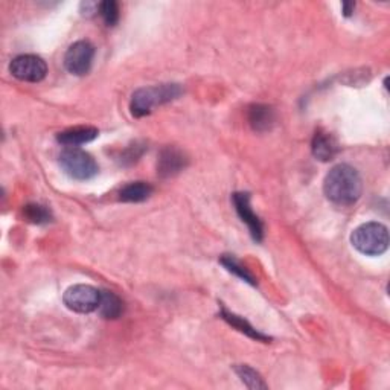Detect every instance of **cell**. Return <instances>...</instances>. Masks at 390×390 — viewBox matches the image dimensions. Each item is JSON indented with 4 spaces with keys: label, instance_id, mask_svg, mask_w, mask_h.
<instances>
[{
    "label": "cell",
    "instance_id": "cell-18",
    "mask_svg": "<svg viewBox=\"0 0 390 390\" xmlns=\"http://www.w3.org/2000/svg\"><path fill=\"white\" fill-rule=\"evenodd\" d=\"M221 264H223L230 273H234V275L241 278L242 281L251 283V286H256V281H255V278H253L251 273L246 267H242L234 256L224 255L223 258H221Z\"/></svg>",
    "mask_w": 390,
    "mask_h": 390
},
{
    "label": "cell",
    "instance_id": "cell-14",
    "mask_svg": "<svg viewBox=\"0 0 390 390\" xmlns=\"http://www.w3.org/2000/svg\"><path fill=\"white\" fill-rule=\"evenodd\" d=\"M153 186L145 182H133L125 185L119 191V200L124 203H141L150 198Z\"/></svg>",
    "mask_w": 390,
    "mask_h": 390
},
{
    "label": "cell",
    "instance_id": "cell-11",
    "mask_svg": "<svg viewBox=\"0 0 390 390\" xmlns=\"http://www.w3.org/2000/svg\"><path fill=\"white\" fill-rule=\"evenodd\" d=\"M249 122L255 131H269L275 124V110L264 104L251 105L249 109Z\"/></svg>",
    "mask_w": 390,
    "mask_h": 390
},
{
    "label": "cell",
    "instance_id": "cell-2",
    "mask_svg": "<svg viewBox=\"0 0 390 390\" xmlns=\"http://www.w3.org/2000/svg\"><path fill=\"white\" fill-rule=\"evenodd\" d=\"M182 87L178 84H162V86L143 87L136 90L131 97L130 110L134 118H143L150 114L157 105L166 104L177 99L182 94Z\"/></svg>",
    "mask_w": 390,
    "mask_h": 390
},
{
    "label": "cell",
    "instance_id": "cell-16",
    "mask_svg": "<svg viewBox=\"0 0 390 390\" xmlns=\"http://www.w3.org/2000/svg\"><path fill=\"white\" fill-rule=\"evenodd\" d=\"M23 214L29 223H34V224H46L52 220L50 210L46 206L36 205V203L25 206Z\"/></svg>",
    "mask_w": 390,
    "mask_h": 390
},
{
    "label": "cell",
    "instance_id": "cell-12",
    "mask_svg": "<svg viewBox=\"0 0 390 390\" xmlns=\"http://www.w3.org/2000/svg\"><path fill=\"white\" fill-rule=\"evenodd\" d=\"M311 148L315 159H319L322 162L332 161V157L339 151V146H337V142L334 141L332 136L325 131H315Z\"/></svg>",
    "mask_w": 390,
    "mask_h": 390
},
{
    "label": "cell",
    "instance_id": "cell-17",
    "mask_svg": "<svg viewBox=\"0 0 390 390\" xmlns=\"http://www.w3.org/2000/svg\"><path fill=\"white\" fill-rule=\"evenodd\" d=\"M237 375L241 378V381L244 383L250 389H266L267 384L262 381V378L256 371H253L251 367L246 364H239L235 367Z\"/></svg>",
    "mask_w": 390,
    "mask_h": 390
},
{
    "label": "cell",
    "instance_id": "cell-3",
    "mask_svg": "<svg viewBox=\"0 0 390 390\" xmlns=\"http://www.w3.org/2000/svg\"><path fill=\"white\" fill-rule=\"evenodd\" d=\"M352 246L366 256H379L389 247V230L381 223H364L351 235Z\"/></svg>",
    "mask_w": 390,
    "mask_h": 390
},
{
    "label": "cell",
    "instance_id": "cell-1",
    "mask_svg": "<svg viewBox=\"0 0 390 390\" xmlns=\"http://www.w3.org/2000/svg\"><path fill=\"white\" fill-rule=\"evenodd\" d=\"M362 191L363 183L360 174L357 173L355 168L346 163L334 166L325 177L323 193L326 198L335 205H354L360 198Z\"/></svg>",
    "mask_w": 390,
    "mask_h": 390
},
{
    "label": "cell",
    "instance_id": "cell-7",
    "mask_svg": "<svg viewBox=\"0 0 390 390\" xmlns=\"http://www.w3.org/2000/svg\"><path fill=\"white\" fill-rule=\"evenodd\" d=\"M94 57V48L87 40H80L73 43L65 55V66L69 73L82 77L89 73Z\"/></svg>",
    "mask_w": 390,
    "mask_h": 390
},
{
    "label": "cell",
    "instance_id": "cell-5",
    "mask_svg": "<svg viewBox=\"0 0 390 390\" xmlns=\"http://www.w3.org/2000/svg\"><path fill=\"white\" fill-rule=\"evenodd\" d=\"M101 299V291L86 283H78V286L69 287L63 296V302L66 307L80 314H89L98 310Z\"/></svg>",
    "mask_w": 390,
    "mask_h": 390
},
{
    "label": "cell",
    "instance_id": "cell-15",
    "mask_svg": "<svg viewBox=\"0 0 390 390\" xmlns=\"http://www.w3.org/2000/svg\"><path fill=\"white\" fill-rule=\"evenodd\" d=\"M221 318H223L229 325L234 326V328H237L239 332L249 335L250 339H256V340H261V342H267L269 340L267 335L256 331L249 322H246L244 319L239 318V315H237L234 313H230L227 310H221Z\"/></svg>",
    "mask_w": 390,
    "mask_h": 390
},
{
    "label": "cell",
    "instance_id": "cell-13",
    "mask_svg": "<svg viewBox=\"0 0 390 390\" xmlns=\"http://www.w3.org/2000/svg\"><path fill=\"white\" fill-rule=\"evenodd\" d=\"M97 311L99 313L101 318L107 320H114L121 318V314L124 313V302L116 296L114 293L102 290Z\"/></svg>",
    "mask_w": 390,
    "mask_h": 390
},
{
    "label": "cell",
    "instance_id": "cell-4",
    "mask_svg": "<svg viewBox=\"0 0 390 390\" xmlns=\"http://www.w3.org/2000/svg\"><path fill=\"white\" fill-rule=\"evenodd\" d=\"M60 166L75 180H90L98 174L99 166L93 157L80 148H66L60 154Z\"/></svg>",
    "mask_w": 390,
    "mask_h": 390
},
{
    "label": "cell",
    "instance_id": "cell-10",
    "mask_svg": "<svg viewBox=\"0 0 390 390\" xmlns=\"http://www.w3.org/2000/svg\"><path fill=\"white\" fill-rule=\"evenodd\" d=\"M99 131L93 126H75V129H69L66 131H61L57 134V141L67 146V148H77L80 145L89 143L98 138Z\"/></svg>",
    "mask_w": 390,
    "mask_h": 390
},
{
    "label": "cell",
    "instance_id": "cell-8",
    "mask_svg": "<svg viewBox=\"0 0 390 390\" xmlns=\"http://www.w3.org/2000/svg\"><path fill=\"white\" fill-rule=\"evenodd\" d=\"M232 200H234L235 209L239 218L242 220V223L247 224L251 238L256 242L262 241V238H264V226H262V221L259 220V217L253 212V209L250 206V194L235 193Z\"/></svg>",
    "mask_w": 390,
    "mask_h": 390
},
{
    "label": "cell",
    "instance_id": "cell-20",
    "mask_svg": "<svg viewBox=\"0 0 390 390\" xmlns=\"http://www.w3.org/2000/svg\"><path fill=\"white\" fill-rule=\"evenodd\" d=\"M342 9H343V16L345 17H350L354 13L355 4L354 2H345V4H342Z\"/></svg>",
    "mask_w": 390,
    "mask_h": 390
},
{
    "label": "cell",
    "instance_id": "cell-9",
    "mask_svg": "<svg viewBox=\"0 0 390 390\" xmlns=\"http://www.w3.org/2000/svg\"><path fill=\"white\" fill-rule=\"evenodd\" d=\"M186 163V157L180 150L168 146V148L161 153L159 163H157V173L162 177H173L185 170Z\"/></svg>",
    "mask_w": 390,
    "mask_h": 390
},
{
    "label": "cell",
    "instance_id": "cell-19",
    "mask_svg": "<svg viewBox=\"0 0 390 390\" xmlns=\"http://www.w3.org/2000/svg\"><path fill=\"white\" fill-rule=\"evenodd\" d=\"M98 14L102 17L105 25L114 26L119 20V5L114 0H105V2L99 4Z\"/></svg>",
    "mask_w": 390,
    "mask_h": 390
},
{
    "label": "cell",
    "instance_id": "cell-6",
    "mask_svg": "<svg viewBox=\"0 0 390 390\" xmlns=\"http://www.w3.org/2000/svg\"><path fill=\"white\" fill-rule=\"evenodd\" d=\"M11 75L25 82H40L48 75V65L43 58L37 55H18L9 63Z\"/></svg>",
    "mask_w": 390,
    "mask_h": 390
}]
</instances>
